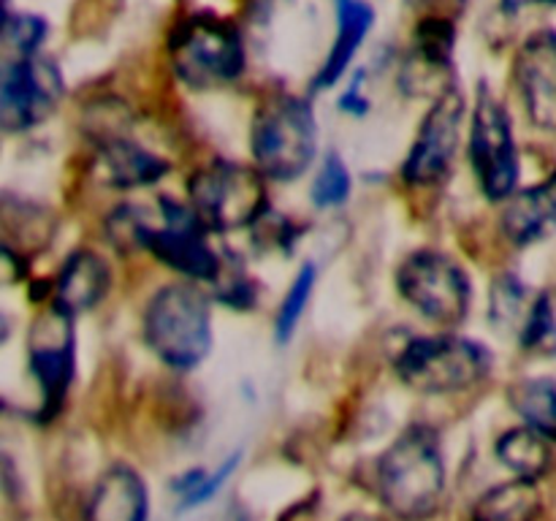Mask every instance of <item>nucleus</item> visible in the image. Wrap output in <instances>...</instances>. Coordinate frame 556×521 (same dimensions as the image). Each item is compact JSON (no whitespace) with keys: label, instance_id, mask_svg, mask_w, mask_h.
Segmentation results:
<instances>
[{"label":"nucleus","instance_id":"1","mask_svg":"<svg viewBox=\"0 0 556 521\" xmlns=\"http://www.w3.org/2000/svg\"><path fill=\"white\" fill-rule=\"evenodd\" d=\"M378 494L402 521H424L445 494V459L438 432L427 423L407 427L378 461Z\"/></svg>","mask_w":556,"mask_h":521},{"label":"nucleus","instance_id":"2","mask_svg":"<svg viewBox=\"0 0 556 521\" xmlns=\"http://www.w3.org/2000/svg\"><path fill=\"white\" fill-rule=\"evenodd\" d=\"M250 150L266 179L293 182L302 177L318 152V123L307 98L271 92L253 117Z\"/></svg>","mask_w":556,"mask_h":521},{"label":"nucleus","instance_id":"3","mask_svg":"<svg viewBox=\"0 0 556 521\" xmlns=\"http://www.w3.org/2000/svg\"><path fill=\"white\" fill-rule=\"evenodd\" d=\"M172 71L190 90H217L244 74V38L231 20L199 11L174 25L168 36Z\"/></svg>","mask_w":556,"mask_h":521},{"label":"nucleus","instance_id":"4","mask_svg":"<svg viewBox=\"0 0 556 521\" xmlns=\"http://www.w3.org/2000/svg\"><path fill=\"white\" fill-rule=\"evenodd\" d=\"M396 378L418 394H459L481 385L492 372L486 345L459 334L413 336L394 356Z\"/></svg>","mask_w":556,"mask_h":521},{"label":"nucleus","instance_id":"5","mask_svg":"<svg viewBox=\"0 0 556 521\" xmlns=\"http://www.w3.org/2000/svg\"><path fill=\"white\" fill-rule=\"evenodd\" d=\"M144 340L166 367L195 369L212 347L210 298L188 282H172L147 302Z\"/></svg>","mask_w":556,"mask_h":521},{"label":"nucleus","instance_id":"6","mask_svg":"<svg viewBox=\"0 0 556 521\" xmlns=\"http://www.w3.org/2000/svg\"><path fill=\"white\" fill-rule=\"evenodd\" d=\"M190 206L206 231H242L266 217V177L255 166L217 157L188 179Z\"/></svg>","mask_w":556,"mask_h":521},{"label":"nucleus","instance_id":"7","mask_svg":"<svg viewBox=\"0 0 556 521\" xmlns=\"http://www.w3.org/2000/svg\"><path fill=\"white\" fill-rule=\"evenodd\" d=\"M396 291L432 323L459 326L470 313V277L440 250H416L396 269Z\"/></svg>","mask_w":556,"mask_h":521},{"label":"nucleus","instance_id":"8","mask_svg":"<svg viewBox=\"0 0 556 521\" xmlns=\"http://www.w3.org/2000/svg\"><path fill=\"white\" fill-rule=\"evenodd\" d=\"M470 161L478 185L489 201H508L519 182V155H516L514 125L505 103L492 87H478L470 117Z\"/></svg>","mask_w":556,"mask_h":521},{"label":"nucleus","instance_id":"9","mask_svg":"<svg viewBox=\"0 0 556 521\" xmlns=\"http://www.w3.org/2000/svg\"><path fill=\"white\" fill-rule=\"evenodd\" d=\"M144 250L193 282L215 285L223 271V255L206 242V228L193 206L179 204L168 195L157 199V220H152L147 231Z\"/></svg>","mask_w":556,"mask_h":521},{"label":"nucleus","instance_id":"10","mask_svg":"<svg viewBox=\"0 0 556 521\" xmlns=\"http://www.w3.org/2000/svg\"><path fill=\"white\" fill-rule=\"evenodd\" d=\"M65 96V79L52 60L9 58L0 71V125L5 134H25L47 123Z\"/></svg>","mask_w":556,"mask_h":521},{"label":"nucleus","instance_id":"11","mask_svg":"<svg viewBox=\"0 0 556 521\" xmlns=\"http://www.w3.org/2000/svg\"><path fill=\"white\" fill-rule=\"evenodd\" d=\"M74 315L49 304L27 331V364L41 391V421H49L63 407L74 380Z\"/></svg>","mask_w":556,"mask_h":521},{"label":"nucleus","instance_id":"12","mask_svg":"<svg viewBox=\"0 0 556 521\" xmlns=\"http://www.w3.org/2000/svg\"><path fill=\"white\" fill-rule=\"evenodd\" d=\"M465 109V96H462L456 81L434 96L432 109L424 114L416 141H413L405 166H402L407 182L438 185L440 179L448 177L456 152H459Z\"/></svg>","mask_w":556,"mask_h":521},{"label":"nucleus","instance_id":"13","mask_svg":"<svg viewBox=\"0 0 556 521\" xmlns=\"http://www.w3.org/2000/svg\"><path fill=\"white\" fill-rule=\"evenodd\" d=\"M514 76L530 123L556 134V30L543 27L525 38L516 52Z\"/></svg>","mask_w":556,"mask_h":521},{"label":"nucleus","instance_id":"14","mask_svg":"<svg viewBox=\"0 0 556 521\" xmlns=\"http://www.w3.org/2000/svg\"><path fill=\"white\" fill-rule=\"evenodd\" d=\"M98 166H101L103 182L119 190H134L155 185L168 174V161L157 152L147 150L134 136L119 134L114 125L101 128L96 136Z\"/></svg>","mask_w":556,"mask_h":521},{"label":"nucleus","instance_id":"15","mask_svg":"<svg viewBox=\"0 0 556 521\" xmlns=\"http://www.w3.org/2000/svg\"><path fill=\"white\" fill-rule=\"evenodd\" d=\"M503 231L516 247H530L556 231V171L505 201Z\"/></svg>","mask_w":556,"mask_h":521},{"label":"nucleus","instance_id":"16","mask_svg":"<svg viewBox=\"0 0 556 521\" xmlns=\"http://www.w3.org/2000/svg\"><path fill=\"white\" fill-rule=\"evenodd\" d=\"M150 494L147 483L134 467L112 465L87 499L85 521H147Z\"/></svg>","mask_w":556,"mask_h":521},{"label":"nucleus","instance_id":"17","mask_svg":"<svg viewBox=\"0 0 556 521\" xmlns=\"http://www.w3.org/2000/svg\"><path fill=\"white\" fill-rule=\"evenodd\" d=\"M112 288V269L96 250H76L60 269L52 285V304L68 315L96 307Z\"/></svg>","mask_w":556,"mask_h":521},{"label":"nucleus","instance_id":"18","mask_svg":"<svg viewBox=\"0 0 556 521\" xmlns=\"http://www.w3.org/2000/svg\"><path fill=\"white\" fill-rule=\"evenodd\" d=\"M372 25L375 9L367 0H342V3H337V36L334 43H331L329 58L324 60L318 76L313 79V90H329L348 74Z\"/></svg>","mask_w":556,"mask_h":521},{"label":"nucleus","instance_id":"19","mask_svg":"<svg viewBox=\"0 0 556 521\" xmlns=\"http://www.w3.org/2000/svg\"><path fill=\"white\" fill-rule=\"evenodd\" d=\"M543 499L535 481L514 478L489 488L472 508V521H535Z\"/></svg>","mask_w":556,"mask_h":521},{"label":"nucleus","instance_id":"20","mask_svg":"<svg viewBox=\"0 0 556 521\" xmlns=\"http://www.w3.org/2000/svg\"><path fill=\"white\" fill-rule=\"evenodd\" d=\"M494 454L497 459L514 472L516 478H525V481H541L543 475H548L552 470V445L548 437H543L541 432L530 427H516L508 429L503 437L494 445Z\"/></svg>","mask_w":556,"mask_h":521},{"label":"nucleus","instance_id":"21","mask_svg":"<svg viewBox=\"0 0 556 521\" xmlns=\"http://www.w3.org/2000/svg\"><path fill=\"white\" fill-rule=\"evenodd\" d=\"M510 405L525 418V427L535 429L543 437L556 440V380H521L510 389Z\"/></svg>","mask_w":556,"mask_h":521},{"label":"nucleus","instance_id":"22","mask_svg":"<svg viewBox=\"0 0 556 521\" xmlns=\"http://www.w3.org/2000/svg\"><path fill=\"white\" fill-rule=\"evenodd\" d=\"M519 345L538 356H556V288H548L532 302L519 331Z\"/></svg>","mask_w":556,"mask_h":521},{"label":"nucleus","instance_id":"23","mask_svg":"<svg viewBox=\"0 0 556 521\" xmlns=\"http://www.w3.org/2000/svg\"><path fill=\"white\" fill-rule=\"evenodd\" d=\"M49 36V22L30 11H5L3 47L14 60L36 58Z\"/></svg>","mask_w":556,"mask_h":521},{"label":"nucleus","instance_id":"24","mask_svg":"<svg viewBox=\"0 0 556 521\" xmlns=\"http://www.w3.org/2000/svg\"><path fill=\"white\" fill-rule=\"evenodd\" d=\"M315 280H318V269H315V264H304L302 269L296 271V277H293L291 288H288L286 298H282L280 309H277V320H275V336L277 342H288L293 336V331H296L299 320H302L304 309H307L309 304V296H313V288H315Z\"/></svg>","mask_w":556,"mask_h":521},{"label":"nucleus","instance_id":"25","mask_svg":"<svg viewBox=\"0 0 556 521\" xmlns=\"http://www.w3.org/2000/svg\"><path fill=\"white\" fill-rule=\"evenodd\" d=\"M351 168L345 166V161L337 152H329L320 163L318 174H315L309 195H313V204L318 209H334V206H342L351 199Z\"/></svg>","mask_w":556,"mask_h":521},{"label":"nucleus","instance_id":"26","mask_svg":"<svg viewBox=\"0 0 556 521\" xmlns=\"http://www.w3.org/2000/svg\"><path fill=\"white\" fill-rule=\"evenodd\" d=\"M532 304H527V288L516 275H500L492 285V320L497 329H516V334L525 326L527 313Z\"/></svg>","mask_w":556,"mask_h":521},{"label":"nucleus","instance_id":"27","mask_svg":"<svg viewBox=\"0 0 556 521\" xmlns=\"http://www.w3.org/2000/svg\"><path fill=\"white\" fill-rule=\"evenodd\" d=\"M152 220L141 206L123 204L106 217V237L117 250H144Z\"/></svg>","mask_w":556,"mask_h":521},{"label":"nucleus","instance_id":"28","mask_svg":"<svg viewBox=\"0 0 556 521\" xmlns=\"http://www.w3.org/2000/svg\"><path fill=\"white\" fill-rule=\"evenodd\" d=\"M215 296L223 304L233 309H248L255 302V285L239 264H226L223 260V271L215 280Z\"/></svg>","mask_w":556,"mask_h":521},{"label":"nucleus","instance_id":"29","mask_svg":"<svg viewBox=\"0 0 556 521\" xmlns=\"http://www.w3.org/2000/svg\"><path fill=\"white\" fill-rule=\"evenodd\" d=\"M239 465H242V454H239V450H237V454L228 456V459L223 461V465L217 467V470L206 472L204 483H201V486L195 488V492L190 494V497H185V499H182V510H188V508H199V505L210 503V499L215 497V494L220 492L223 486H226V481H228V478L233 475V470H237Z\"/></svg>","mask_w":556,"mask_h":521},{"label":"nucleus","instance_id":"30","mask_svg":"<svg viewBox=\"0 0 556 521\" xmlns=\"http://www.w3.org/2000/svg\"><path fill=\"white\" fill-rule=\"evenodd\" d=\"M465 3L467 0H410L418 16H451V20L465 11Z\"/></svg>","mask_w":556,"mask_h":521},{"label":"nucleus","instance_id":"31","mask_svg":"<svg viewBox=\"0 0 556 521\" xmlns=\"http://www.w3.org/2000/svg\"><path fill=\"white\" fill-rule=\"evenodd\" d=\"M362 81H364V71H358V74L351 79V85H348V90L342 92V98H340L342 112L358 114V117L369 112V101H367V98H364Z\"/></svg>","mask_w":556,"mask_h":521},{"label":"nucleus","instance_id":"32","mask_svg":"<svg viewBox=\"0 0 556 521\" xmlns=\"http://www.w3.org/2000/svg\"><path fill=\"white\" fill-rule=\"evenodd\" d=\"M500 9L514 16L530 9H556V0H500Z\"/></svg>","mask_w":556,"mask_h":521},{"label":"nucleus","instance_id":"33","mask_svg":"<svg viewBox=\"0 0 556 521\" xmlns=\"http://www.w3.org/2000/svg\"><path fill=\"white\" fill-rule=\"evenodd\" d=\"M337 3H342V0H337Z\"/></svg>","mask_w":556,"mask_h":521}]
</instances>
